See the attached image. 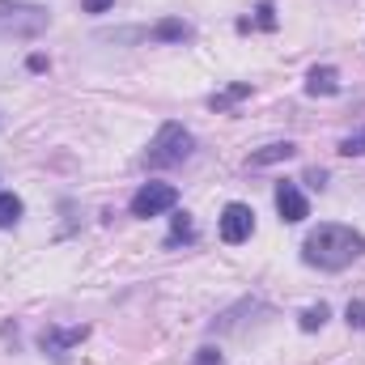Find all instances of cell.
Here are the masks:
<instances>
[{
  "instance_id": "6da1fadb",
  "label": "cell",
  "mask_w": 365,
  "mask_h": 365,
  "mask_svg": "<svg viewBox=\"0 0 365 365\" xmlns=\"http://www.w3.org/2000/svg\"><path fill=\"white\" fill-rule=\"evenodd\" d=\"M361 251H365V234L353 230V225H319L302 242V259L310 268H323V272H344L353 259H361Z\"/></svg>"
},
{
  "instance_id": "7a4b0ae2",
  "label": "cell",
  "mask_w": 365,
  "mask_h": 365,
  "mask_svg": "<svg viewBox=\"0 0 365 365\" xmlns=\"http://www.w3.org/2000/svg\"><path fill=\"white\" fill-rule=\"evenodd\" d=\"M191 132L182 128V123H162L158 128V136L149 140V149H145V166L149 170H170V166H179L191 158Z\"/></svg>"
},
{
  "instance_id": "3957f363",
  "label": "cell",
  "mask_w": 365,
  "mask_h": 365,
  "mask_svg": "<svg viewBox=\"0 0 365 365\" xmlns=\"http://www.w3.org/2000/svg\"><path fill=\"white\" fill-rule=\"evenodd\" d=\"M51 26V13L43 4L26 0H0V38H34Z\"/></svg>"
},
{
  "instance_id": "277c9868",
  "label": "cell",
  "mask_w": 365,
  "mask_h": 365,
  "mask_svg": "<svg viewBox=\"0 0 365 365\" xmlns=\"http://www.w3.org/2000/svg\"><path fill=\"white\" fill-rule=\"evenodd\" d=\"M179 204V187H170V182H145L136 195H132V217H162V212H170Z\"/></svg>"
},
{
  "instance_id": "5b68a950",
  "label": "cell",
  "mask_w": 365,
  "mask_h": 365,
  "mask_svg": "<svg viewBox=\"0 0 365 365\" xmlns=\"http://www.w3.org/2000/svg\"><path fill=\"white\" fill-rule=\"evenodd\" d=\"M217 230H221V242H230V247H238V242H247L251 234H255V212H251V204H225L221 208V217H217Z\"/></svg>"
},
{
  "instance_id": "8992f818",
  "label": "cell",
  "mask_w": 365,
  "mask_h": 365,
  "mask_svg": "<svg viewBox=\"0 0 365 365\" xmlns=\"http://www.w3.org/2000/svg\"><path fill=\"white\" fill-rule=\"evenodd\" d=\"M276 212H280L284 225H297V221L310 217V204H306V195L297 191V182H276Z\"/></svg>"
},
{
  "instance_id": "52a82bcc",
  "label": "cell",
  "mask_w": 365,
  "mask_h": 365,
  "mask_svg": "<svg viewBox=\"0 0 365 365\" xmlns=\"http://www.w3.org/2000/svg\"><path fill=\"white\" fill-rule=\"evenodd\" d=\"M90 336V327H68V331H60V327H43V336H38V344L51 353V357H64L73 344H81Z\"/></svg>"
},
{
  "instance_id": "ba28073f",
  "label": "cell",
  "mask_w": 365,
  "mask_h": 365,
  "mask_svg": "<svg viewBox=\"0 0 365 365\" xmlns=\"http://www.w3.org/2000/svg\"><path fill=\"white\" fill-rule=\"evenodd\" d=\"M306 93H314V98L340 93V73H336L331 64H314V68L306 73Z\"/></svg>"
},
{
  "instance_id": "9c48e42d",
  "label": "cell",
  "mask_w": 365,
  "mask_h": 365,
  "mask_svg": "<svg viewBox=\"0 0 365 365\" xmlns=\"http://www.w3.org/2000/svg\"><path fill=\"white\" fill-rule=\"evenodd\" d=\"M297 153V145H289V140H276V145H264V149H255L251 158H247V166H276V162H289Z\"/></svg>"
},
{
  "instance_id": "30bf717a",
  "label": "cell",
  "mask_w": 365,
  "mask_h": 365,
  "mask_svg": "<svg viewBox=\"0 0 365 365\" xmlns=\"http://www.w3.org/2000/svg\"><path fill=\"white\" fill-rule=\"evenodd\" d=\"M149 38H158V43H187V38H191V26L179 21V17H166V21H158V26L149 30Z\"/></svg>"
},
{
  "instance_id": "8fae6325",
  "label": "cell",
  "mask_w": 365,
  "mask_h": 365,
  "mask_svg": "<svg viewBox=\"0 0 365 365\" xmlns=\"http://www.w3.org/2000/svg\"><path fill=\"white\" fill-rule=\"evenodd\" d=\"M191 238H195V225H191V217H187V212H175V217H170L166 247H179V242H191Z\"/></svg>"
},
{
  "instance_id": "7c38bea8",
  "label": "cell",
  "mask_w": 365,
  "mask_h": 365,
  "mask_svg": "<svg viewBox=\"0 0 365 365\" xmlns=\"http://www.w3.org/2000/svg\"><path fill=\"white\" fill-rule=\"evenodd\" d=\"M247 93H251V86H247V81H238V86H230V90L212 93V98H208V106H212V110H230V106H234V102H242Z\"/></svg>"
},
{
  "instance_id": "4fadbf2b",
  "label": "cell",
  "mask_w": 365,
  "mask_h": 365,
  "mask_svg": "<svg viewBox=\"0 0 365 365\" xmlns=\"http://www.w3.org/2000/svg\"><path fill=\"white\" fill-rule=\"evenodd\" d=\"M17 221H21V200L13 191H0V230H9Z\"/></svg>"
},
{
  "instance_id": "5bb4252c",
  "label": "cell",
  "mask_w": 365,
  "mask_h": 365,
  "mask_svg": "<svg viewBox=\"0 0 365 365\" xmlns=\"http://www.w3.org/2000/svg\"><path fill=\"white\" fill-rule=\"evenodd\" d=\"M327 314H331V310H327V302H319V306H306V310L297 314V323H302V331H314V327H323V323H327Z\"/></svg>"
},
{
  "instance_id": "9a60e30c",
  "label": "cell",
  "mask_w": 365,
  "mask_h": 365,
  "mask_svg": "<svg viewBox=\"0 0 365 365\" xmlns=\"http://www.w3.org/2000/svg\"><path fill=\"white\" fill-rule=\"evenodd\" d=\"M255 26H259V30H276V4L272 0H259V9H255Z\"/></svg>"
},
{
  "instance_id": "2e32d148",
  "label": "cell",
  "mask_w": 365,
  "mask_h": 365,
  "mask_svg": "<svg viewBox=\"0 0 365 365\" xmlns=\"http://www.w3.org/2000/svg\"><path fill=\"white\" fill-rule=\"evenodd\" d=\"M340 153H344V158H361L365 153V132L349 136V140H340Z\"/></svg>"
},
{
  "instance_id": "e0dca14e",
  "label": "cell",
  "mask_w": 365,
  "mask_h": 365,
  "mask_svg": "<svg viewBox=\"0 0 365 365\" xmlns=\"http://www.w3.org/2000/svg\"><path fill=\"white\" fill-rule=\"evenodd\" d=\"M349 327L365 331V302H349Z\"/></svg>"
},
{
  "instance_id": "ac0fdd59",
  "label": "cell",
  "mask_w": 365,
  "mask_h": 365,
  "mask_svg": "<svg viewBox=\"0 0 365 365\" xmlns=\"http://www.w3.org/2000/svg\"><path fill=\"white\" fill-rule=\"evenodd\" d=\"M195 365H221V353L217 349H200L195 353Z\"/></svg>"
},
{
  "instance_id": "d6986e66",
  "label": "cell",
  "mask_w": 365,
  "mask_h": 365,
  "mask_svg": "<svg viewBox=\"0 0 365 365\" xmlns=\"http://www.w3.org/2000/svg\"><path fill=\"white\" fill-rule=\"evenodd\" d=\"M81 9L86 13H106V9H115V0H81Z\"/></svg>"
}]
</instances>
